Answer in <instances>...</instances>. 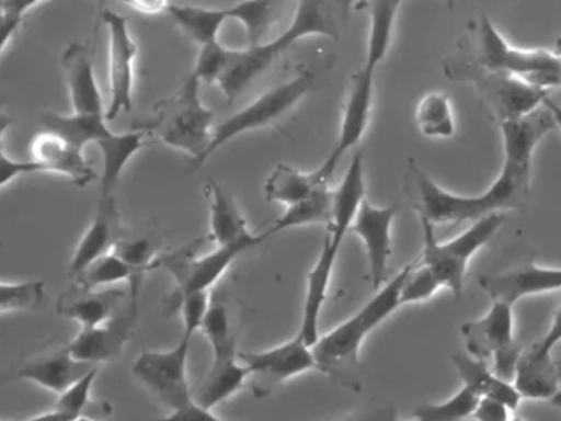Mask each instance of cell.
Segmentation results:
<instances>
[{
	"label": "cell",
	"instance_id": "9",
	"mask_svg": "<svg viewBox=\"0 0 561 421\" xmlns=\"http://www.w3.org/2000/svg\"><path fill=\"white\" fill-rule=\"evenodd\" d=\"M514 306L508 303L492 301L491 308L479 319L461 326L466 339V351L479 359L492 357V371L504 378L514 380L522 351L515 339Z\"/></svg>",
	"mask_w": 561,
	"mask_h": 421
},
{
	"label": "cell",
	"instance_id": "10",
	"mask_svg": "<svg viewBox=\"0 0 561 421\" xmlns=\"http://www.w3.org/2000/svg\"><path fill=\"white\" fill-rule=\"evenodd\" d=\"M255 246L259 243L241 242L232 243V246H218V249L202 257L195 255L193 247H186V249L160 255L157 266L169 270L176 280L175 292L165 303L167 315L176 312L183 296L195 292H209L211 286L225 275L232 262L245 250Z\"/></svg>",
	"mask_w": 561,
	"mask_h": 421
},
{
	"label": "cell",
	"instance_id": "34",
	"mask_svg": "<svg viewBox=\"0 0 561 421\" xmlns=\"http://www.w3.org/2000/svg\"><path fill=\"white\" fill-rule=\"evenodd\" d=\"M75 280H77L75 285L84 289H103L106 286L126 282L129 285L130 301L139 306L140 288L137 286L136 273H134L133 266L126 260L121 259L116 252L101 257L88 269H84L80 275L75 276Z\"/></svg>",
	"mask_w": 561,
	"mask_h": 421
},
{
	"label": "cell",
	"instance_id": "17",
	"mask_svg": "<svg viewBox=\"0 0 561 421\" xmlns=\"http://www.w3.org/2000/svg\"><path fill=\"white\" fill-rule=\"evenodd\" d=\"M137 316H139V306L134 305L129 299L110 321L96 328L81 329L77 338L68 344L71 354L78 361L93 365L116 361L123 355L133 335Z\"/></svg>",
	"mask_w": 561,
	"mask_h": 421
},
{
	"label": "cell",
	"instance_id": "33",
	"mask_svg": "<svg viewBox=\"0 0 561 421\" xmlns=\"http://www.w3.org/2000/svg\"><path fill=\"white\" fill-rule=\"evenodd\" d=\"M169 13L176 25L199 46L218 43L219 33L229 20L226 9H209V7L190 5V3L185 5L172 3Z\"/></svg>",
	"mask_w": 561,
	"mask_h": 421
},
{
	"label": "cell",
	"instance_id": "4",
	"mask_svg": "<svg viewBox=\"0 0 561 421\" xmlns=\"http://www.w3.org/2000/svg\"><path fill=\"white\" fill-rule=\"evenodd\" d=\"M472 61L488 71L515 76L535 88H560L561 59L545 49H518L508 45L488 15L472 29Z\"/></svg>",
	"mask_w": 561,
	"mask_h": 421
},
{
	"label": "cell",
	"instance_id": "13",
	"mask_svg": "<svg viewBox=\"0 0 561 421\" xmlns=\"http://www.w3.org/2000/svg\"><path fill=\"white\" fill-rule=\"evenodd\" d=\"M241 361L251 372L249 380L255 398H267L284 382L317 368L313 345L308 344L300 332L267 351L242 352Z\"/></svg>",
	"mask_w": 561,
	"mask_h": 421
},
{
	"label": "cell",
	"instance_id": "45",
	"mask_svg": "<svg viewBox=\"0 0 561 421\" xmlns=\"http://www.w3.org/2000/svg\"><path fill=\"white\" fill-rule=\"evenodd\" d=\"M150 421H225L216 417L209 408L202 407L195 400L190 401L186 407L172 411L169 417L159 418V420Z\"/></svg>",
	"mask_w": 561,
	"mask_h": 421
},
{
	"label": "cell",
	"instance_id": "20",
	"mask_svg": "<svg viewBox=\"0 0 561 421\" xmlns=\"http://www.w3.org/2000/svg\"><path fill=\"white\" fill-rule=\"evenodd\" d=\"M32 160L41 173H58L70 178L78 186L96 180L98 173L84 158L83 148L70 144L54 132L42 130L32 141Z\"/></svg>",
	"mask_w": 561,
	"mask_h": 421
},
{
	"label": "cell",
	"instance_id": "30",
	"mask_svg": "<svg viewBox=\"0 0 561 421\" xmlns=\"http://www.w3.org/2000/svg\"><path fill=\"white\" fill-rule=\"evenodd\" d=\"M42 130L54 132L65 140L83 148L90 144H98L111 134L110 122L106 117L98 115H64L58 112H42Z\"/></svg>",
	"mask_w": 561,
	"mask_h": 421
},
{
	"label": "cell",
	"instance_id": "51",
	"mask_svg": "<svg viewBox=\"0 0 561 421\" xmlns=\"http://www.w3.org/2000/svg\"><path fill=\"white\" fill-rule=\"evenodd\" d=\"M550 401H551V403L554 405V407L560 408V410H561V390L558 391V394L554 395V397L551 398Z\"/></svg>",
	"mask_w": 561,
	"mask_h": 421
},
{
	"label": "cell",
	"instance_id": "24",
	"mask_svg": "<svg viewBox=\"0 0 561 421\" xmlns=\"http://www.w3.org/2000/svg\"><path fill=\"white\" fill-rule=\"evenodd\" d=\"M127 293L116 288L84 289L73 285L60 296L58 312L64 318L75 319L80 322L81 329L96 328L103 322L110 321L121 305L129 301Z\"/></svg>",
	"mask_w": 561,
	"mask_h": 421
},
{
	"label": "cell",
	"instance_id": "44",
	"mask_svg": "<svg viewBox=\"0 0 561 421\" xmlns=\"http://www.w3.org/2000/svg\"><path fill=\"white\" fill-rule=\"evenodd\" d=\"M515 411L504 403V401L495 400V398L481 397L476 405L472 418L476 421H511Z\"/></svg>",
	"mask_w": 561,
	"mask_h": 421
},
{
	"label": "cell",
	"instance_id": "31",
	"mask_svg": "<svg viewBox=\"0 0 561 421\" xmlns=\"http://www.w3.org/2000/svg\"><path fill=\"white\" fill-rule=\"evenodd\" d=\"M334 190L330 184L314 190L307 200L288 206L287 210L275 220L274 226L267 230V237L282 230L294 229V227L313 226V224H327L330 226L333 220Z\"/></svg>",
	"mask_w": 561,
	"mask_h": 421
},
{
	"label": "cell",
	"instance_id": "43",
	"mask_svg": "<svg viewBox=\"0 0 561 421\" xmlns=\"http://www.w3.org/2000/svg\"><path fill=\"white\" fill-rule=\"evenodd\" d=\"M209 308H211L209 292H195L183 296L176 308V311L182 312L183 332L195 335V332L202 329Z\"/></svg>",
	"mask_w": 561,
	"mask_h": 421
},
{
	"label": "cell",
	"instance_id": "48",
	"mask_svg": "<svg viewBox=\"0 0 561 421\" xmlns=\"http://www.w3.org/2000/svg\"><path fill=\"white\" fill-rule=\"evenodd\" d=\"M126 3L130 9L136 12L144 13V15H159V13L169 12L172 3L169 0H119Z\"/></svg>",
	"mask_w": 561,
	"mask_h": 421
},
{
	"label": "cell",
	"instance_id": "8",
	"mask_svg": "<svg viewBox=\"0 0 561 421\" xmlns=\"http://www.w3.org/2000/svg\"><path fill=\"white\" fill-rule=\"evenodd\" d=\"M314 81H317V76L313 75V71L304 69L295 78L274 86L241 111L216 124L208 157L211 158L213 153H216L219 148L225 147L229 141L234 140L239 135L245 134V132L259 130V128L267 127V125L277 122L282 115L290 112L301 99L310 94L311 89L314 88Z\"/></svg>",
	"mask_w": 561,
	"mask_h": 421
},
{
	"label": "cell",
	"instance_id": "29",
	"mask_svg": "<svg viewBox=\"0 0 561 421\" xmlns=\"http://www.w3.org/2000/svg\"><path fill=\"white\" fill-rule=\"evenodd\" d=\"M330 183L331 178L327 177L321 168L307 173L290 164L280 163L268 174L264 184V194L267 201L282 203L288 207L307 200L314 190Z\"/></svg>",
	"mask_w": 561,
	"mask_h": 421
},
{
	"label": "cell",
	"instance_id": "11",
	"mask_svg": "<svg viewBox=\"0 0 561 421\" xmlns=\"http://www.w3.org/2000/svg\"><path fill=\"white\" fill-rule=\"evenodd\" d=\"M193 335L183 332L182 341L167 351L142 352L134 362L133 374L160 403L172 411L195 400L186 375Z\"/></svg>",
	"mask_w": 561,
	"mask_h": 421
},
{
	"label": "cell",
	"instance_id": "27",
	"mask_svg": "<svg viewBox=\"0 0 561 421\" xmlns=\"http://www.w3.org/2000/svg\"><path fill=\"white\" fill-rule=\"evenodd\" d=\"M451 361L462 385L472 388L479 397L495 398L517 411L524 397L518 394L514 382L504 380L492 368H489L485 359L476 357L468 351H456L451 355Z\"/></svg>",
	"mask_w": 561,
	"mask_h": 421
},
{
	"label": "cell",
	"instance_id": "54",
	"mask_svg": "<svg viewBox=\"0 0 561 421\" xmlns=\"http://www.w3.org/2000/svg\"><path fill=\"white\" fill-rule=\"evenodd\" d=\"M73 421H94V420H91V418H88V417H80V418H77V420H73Z\"/></svg>",
	"mask_w": 561,
	"mask_h": 421
},
{
	"label": "cell",
	"instance_id": "15",
	"mask_svg": "<svg viewBox=\"0 0 561 421\" xmlns=\"http://www.w3.org/2000/svg\"><path fill=\"white\" fill-rule=\"evenodd\" d=\"M399 210V204L376 206L366 197L350 229V232L356 234L366 247L369 278L376 292L389 282L387 275L392 257V226Z\"/></svg>",
	"mask_w": 561,
	"mask_h": 421
},
{
	"label": "cell",
	"instance_id": "16",
	"mask_svg": "<svg viewBox=\"0 0 561 421\" xmlns=\"http://www.w3.org/2000/svg\"><path fill=\"white\" fill-rule=\"evenodd\" d=\"M374 76H376V69L364 65L351 79L350 94H347L346 104H344L343 121H341L336 147L320 167L327 177L333 178L341 158L351 148L359 145L367 127H369L374 105V86H376Z\"/></svg>",
	"mask_w": 561,
	"mask_h": 421
},
{
	"label": "cell",
	"instance_id": "26",
	"mask_svg": "<svg viewBox=\"0 0 561 421\" xmlns=\"http://www.w3.org/2000/svg\"><path fill=\"white\" fill-rule=\"evenodd\" d=\"M512 382L518 394L528 400H551L561 390V367L551 354L534 344L522 352Z\"/></svg>",
	"mask_w": 561,
	"mask_h": 421
},
{
	"label": "cell",
	"instance_id": "6",
	"mask_svg": "<svg viewBox=\"0 0 561 421\" xmlns=\"http://www.w3.org/2000/svg\"><path fill=\"white\" fill-rule=\"evenodd\" d=\"M449 78L465 79L476 88L484 111L499 125L527 117L543 105L548 91L535 88L515 76L488 71L469 61H456L446 66Z\"/></svg>",
	"mask_w": 561,
	"mask_h": 421
},
{
	"label": "cell",
	"instance_id": "49",
	"mask_svg": "<svg viewBox=\"0 0 561 421\" xmlns=\"http://www.w3.org/2000/svg\"><path fill=\"white\" fill-rule=\"evenodd\" d=\"M77 418L68 414L67 411L60 410V408L55 407L54 410L45 411V413L35 414V417L27 418V420H18V421H73Z\"/></svg>",
	"mask_w": 561,
	"mask_h": 421
},
{
	"label": "cell",
	"instance_id": "19",
	"mask_svg": "<svg viewBox=\"0 0 561 421\" xmlns=\"http://www.w3.org/2000/svg\"><path fill=\"white\" fill-rule=\"evenodd\" d=\"M344 237L328 230L324 237L323 247H321L320 257L313 269L308 273L307 296H305L304 318L298 329L305 341L314 345L320 339V316L327 301L328 289H330L331 276H333L334 265H336L337 255H340L341 246Z\"/></svg>",
	"mask_w": 561,
	"mask_h": 421
},
{
	"label": "cell",
	"instance_id": "35",
	"mask_svg": "<svg viewBox=\"0 0 561 421\" xmlns=\"http://www.w3.org/2000/svg\"><path fill=\"white\" fill-rule=\"evenodd\" d=\"M403 0H369L370 29L364 65L377 69L389 53L397 12Z\"/></svg>",
	"mask_w": 561,
	"mask_h": 421
},
{
	"label": "cell",
	"instance_id": "28",
	"mask_svg": "<svg viewBox=\"0 0 561 421\" xmlns=\"http://www.w3.org/2000/svg\"><path fill=\"white\" fill-rule=\"evenodd\" d=\"M96 145L103 153L100 196H116L123 171L147 145L146 130L111 132Z\"/></svg>",
	"mask_w": 561,
	"mask_h": 421
},
{
	"label": "cell",
	"instance_id": "12",
	"mask_svg": "<svg viewBox=\"0 0 561 421\" xmlns=\"http://www.w3.org/2000/svg\"><path fill=\"white\" fill-rule=\"evenodd\" d=\"M354 2L356 0H297L290 25L277 38L262 43L257 48L274 65L285 49L307 36H328L337 42L350 22Z\"/></svg>",
	"mask_w": 561,
	"mask_h": 421
},
{
	"label": "cell",
	"instance_id": "53",
	"mask_svg": "<svg viewBox=\"0 0 561 421\" xmlns=\"http://www.w3.org/2000/svg\"><path fill=\"white\" fill-rule=\"evenodd\" d=\"M446 3H448L449 9H453L456 5V0H446Z\"/></svg>",
	"mask_w": 561,
	"mask_h": 421
},
{
	"label": "cell",
	"instance_id": "7",
	"mask_svg": "<svg viewBox=\"0 0 561 421\" xmlns=\"http://www.w3.org/2000/svg\"><path fill=\"white\" fill-rule=\"evenodd\" d=\"M202 331L208 338L213 348V364L195 395V401L202 407L213 408L216 405L231 398L238 394L245 382L251 377L248 365L241 361V354H238V344H236L234 334L231 332V322H229L228 309L226 306L211 305Z\"/></svg>",
	"mask_w": 561,
	"mask_h": 421
},
{
	"label": "cell",
	"instance_id": "25",
	"mask_svg": "<svg viewBox=\"0 0 561 421\" xmlns=\"http://www.w3.org/2000/svg\"><path fill=\"white\" fill-rule=\"evenodd\" d=\"M206 194L209 200V237L218 246H232V243L254 242L261 243L267 239V234H252L248 220L242 216L236 201L229 196L228 191L209 180L206 184Z\"/></svg>",
	"mask_w": 561,
	"mask_h": 421
},
{
	"label": "cell",
	"instance_id": "14",
	"mask_svg": "<svg viewBox=\"0 0 561 421\" xmlns=\"http://www.w3.org/2000/svg\"><path fill=\"white\" fill-rule=\"evenodd\" d=\"M101 19L110 35V104L107 122L134 109V84H136L137 43L130 33L126 16L111 9L101 10Z\"/></svg>",
	"mask_w": 561,
	"mask_h": 421
},
{
	"label": "cell",
	"instance_id": "2",
	"mask_svg": "<svg viewBox=\"0 0 561 421\" xmlns=\"http://www.w3.org/2000/svg\"><path fill=\"white\" fill-rule=\"evenodd\" d=\"M415 262L407 263L392 280L346 321L331 329L328 334L320 335L313 345L317 371L328 378L350 390L359 391L363 388V362L360 349L367 335L382 325L402 306L400 293Z\"/></svg>",
	"mask_w": 561,
	"mask_h": 421
},
{
	"label": "cell",
	"instance_id": "55",
	"mask_svg": "<svg viewBox=\"0 0 561 421\" xmlns=\"http://www.w3.org/2000/svg\"><path fill=\"white\" fill-rule=\"evenodd\" d=\"M511 421H525V420H522V418H520V417H514V418H512V420H511Z\"/></svg>",
	"mask_w": 561,
	"mask_h": 421
},
{
	"label": "cell",
	"instance_id": "56",
	"mask_svg": "<svg viewBox=\"0 0 561 421\" xmlns=\"http://www.w3.org/2000/svg\"><path fill=\"white\" fill-rule=\"evenodd\" d=\"M399 421V420H397ZM402 421H420L419 418L413 417V420H402Z\"/></svg>",
	"mask_w": 561,
	"mask_h": 421
},
{
	"label": "cell",
	"instance_id": "50",
	"mask_svg": "<svg viewBox=\"0 0 561 421\" xmlns=\"http://www.w3.org/2000/svg\"><path fill=\"white\" fill-rule=\"evenodd\" d=\"M543 107L550 112L551 117H553L554 125H557V128H560L561 132V105L557 104L550 95H547L543 101Z\"/></svg>",
	"mask_w": 561,
	"mask_h": 421
},
{
	"label": "cell",
	"instance_id": "36",
	"mask_svg": "<svg viewBox=\"0 0 561 421\" xmlns=\"http://www.w3.org/2000/svg\"><path fill=\"white\" fill-rule=\"evenodd\" d=\"M415 122L423 137L451 138L456 134L451 99L445 92L426 94L416 105Z\"/></svg>",
	"mask_w": 561,
	"mask_h": 421
},
{
	"label": "cell",
	"instance_id": "46",
	"mask_svg": "<svg viewBox=\"0 0 561 421\" xmlns=\"http://www.w3.org/2000/svg\"><path fill=\"white\" fill-rule=\"evenodd\" d=\"M336 421H397V410L392 403L373 405L366 410L357 411V413Z\"/></svg>",
	"mask_w": 561,
	"mask_h": 421
},
{
	"label": "cell",
	"instance_id": "18",
	"mask_svg": "<svg viewBox=\"0 0 561 421\" xmlns=\"http://www.w3.org/2000/svg\"><path fill=\"white\" fill-rule=\"evenodd\" d=\"M492 301L508 303L514 306L518 299L541 293L561 289V269L551 266L527 265L508 272L484 275L479 280Z\"/></svg>",
	"mask_w": 561,
	"mask_h": 421
},
{
	"label": "cell",
	"instance_id": "1",
	"mask_svg": "<svg viewBox=\"0 0 561 421\" xmlns=\"http://www.w3.org/2000/svg\"><path fill=\"white\" fill-rule=\"evenodd\" d=\"M554 128L553 117L543 105L527 117L501 124L504 144L501 174L478 196H459L443 190L419 164L410 161L413 187L420 197V216L432 224H458L474 223L489 214L524 210L530 196L535 148Z\"/></svg>",
	"mask_w": 561,
	"mask_h": 421
},
{
	"label": "cell",
	"instance_id": "5",
	"mask_svg": "<svg viewBox=\"0 0 561 421\" xmlns=\"http://www.w3.org/2000/svg\"><path fill=\"white\" fill-rule=\"evenodd\" d=\"M504 223L505 214H489L482 219L474 220L469 229L455 239L438 242L435 224L422 217L423 250L419 257L420 263L428 266L438 276L443 288H448L453 296L459 298L465 289L469 262L478 250L491 242Z\"/></svg>",
	"mask_w": 561,
	"mask_h": 421
},
{
	"label": "cell",
	"instance_id": "40",
	"mask_svg": "<svg viewBox=\"0 0 561 421\" xmlns=\"http://www.w3.org/2000/svg\"><path fill=\"white\" fill-rule=\"evenodd\" d=\"M443 285L438 276L428 269V266L420 263V259L415 260V265L410 270L405 283L400 293V301L403 305H412V303H422L432 298Z\"/></svg>",
	"mask_w": 561,
	"mask_h": 421
},
{
	"label": "cell",
	"instance_id": "52",
	"mask_svg": "<svg viewBox=\"0 0 561 421\" xmlns=\"http://www.w3.org/2000/svg\"><path fill=\"white\" fill-rule=\"evenodd\" d=\"M554 53H557L558 58L561 59V36L557 39V45H554Z\"/></svg>",
	"mask_w": 561,
	"mask_h": 421
},
{
	"label": "cell",
	"instance_id": "47",
	"mask_svg": "<svg viewBox=\"0 0 561 421\" xmlns=\"http://www.w3.org/2000/svg\"><path fill=\"white\" fill-rule=\"evenodd\" d=\"M561 342V306L554 312L553 321H551L550 328H548L547 334L540 339V341L535 342L538 349L541 352H547V354H553L554 348Z\"/></svg>",
	"mask_w": 561,
	"mask_h": 421
},
{
	"label": "cell",
	"instance_id": "39",
	"mask_svg": "<svg viewBox=\"0 0 561 421\" xmlns=\"http://www.w3.org/2000/svg\"><path fill=\"white\" fill-rule=\"evenodd\" d=\"M45 301L44 280L2 282L0 285V311H32Z\"/></svg>",
	"mask_w": 561,
	"mask_h": 421
},
{
	"label": "cell",
	"instance_id": "32",
	"mask_svg": "<svg viewBox=\"0 0 561 421\" xmlns=\"http://www.w3.org/2000/svg\"><path fill=\"white\" fill-rule=\"evenodd\" d=\"M290 0H241L234 5L228 7L229 20H238L245 29L249 45H262L278 16L284 13L285 7Z\"/></svg>",
	"mask_w": 561,
	"mask_h": 421
},
{
	"label": "cell",
	"instance_id": "38",
	"mask_svg": "<svg viewBox=\"0 0 561 421\" xmlns=\"http://www.w3.org/2000/svg\"><path fill=\"white\" fill-rule=\"evenodd\" d=\"M114 252L133 266L139 288L142 286L146 273L150 272V270L159 269V266H157L160 257L159 243L153 242L150 237L124 236L123 239L119 240V243H117Z\"/></svg>",
	"mask_w": 561,
	"mask_h": 421
},
{
	"label": "cell",
	"instance_id": "3",
	"mask_svg": "<svg viewBox=\"0 0 561 421\" xmlns=\"http://www.w3.org/2000/svg\"><path fill=\"white\" fill-rule=\"evenodd\" d=\"M202 84L192 72L175 94L156 105V117L147 127L167 147L190 155L195 170L209 160L216 127L215 111L206 107L199 94Z\"/></svg>",
	"mask_w": 561,
	"mask_h": 421
},
{
	"label": "cell",
	"instance_id": "21",
	"mask_svg": "<svg viewBox=\"0 0 561 421\" xmlns=\"http://www.w3.org/2000/svg\"><path fill=\"white\" fill-rule=\"evenodd\" d=\"M124 234L121 229V216L116 196H100L96 216L84 232L83 239L75 250L70 263V275L77 276L101 257L114 252Z\"/></svg>",
	"mask_w": 561,
	"mask_h": 421
},
{
	"label": "cell",
	"instance_id": "22",
	"mask_svg": "<svg viewBox=\"0 0 561 421\" xmlns=\"http://www.w3.org/2000/svg\"><path fill=\"white\" fill-rule=\"evenodd\" d=\"M64 69L67 76L73 114L106 117L107 105L98 84L93 58L87 46L71 43L64 53Z\"/></svg>",
	"mask_w": 561,
	"mask_h": 421
},
{
	"label": "cell",
	"instance_id": "42",
	"mask_svg": "<svg viewBox=\"0 0 561 421\" xmlns=\"http://www.w3.org/2000/svg\"><path fill=\"white\" fill-rule=\"evenodd\" d=\"M228 55L229 48H226L221 42L202 46L193 75L205 84H213V82L218 84V79L221 78L228 61Z\"/></svg>",
	"mask_w": 561,
	"mask_h": 421
},
{
	"label": "cell",
	"instance_id": "41",
	"mask_svg": "<svg viewBox=\"0 0 561 421\" xmlns=\"http://www.w3.org/2000/svg\"><path fill=\"white\" fill-rule=\"evenodd\" d=\"M100 367H94L90 374L81 377L80 380L75 382L71 387H68L64 394L58 395L57 405L55 407L60 410L67 411L71 417H83V411L87 410L91 401V390H93L94 380H96Z\"/></svg>",
	"mask_w": 561,
	"mask_h": 421
},
{
	"label": "cell",
	"instance_id": "23",
	"mask_svg": "<svg viewBox=\"0 0 561 421\" xmlns=\"http://www.w3.org/2000/svg\"><path fill=\"white\" fill-rule=\"evenodd\" d=\"M94 367H100V365L88 364V362L75 359L67 344L25 362L15 372V377L21 380L35 382L41 387L60 395L75 382L90 374Z\"/></svg>",
	"mask_w": 561,
	"mask_h": 421
},
{
	"label": "cell",
	"instance_id": "37",
	"mask_svg": "<svg viewBox=\"0 0 561 421\" xmlns=\"http://www.w3.org/2000/svg\"><path fill=\"white\" fill-rule=\"evenodd\" d=\"M479 395L472 388L462 385L458 394L439 403H425L416 408L413 417L420 421H462L472 417Z\"/></svg>",
	"mask_w": 561,
	"mask_h": 421
}]
</instances>
